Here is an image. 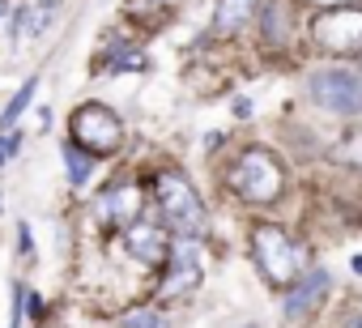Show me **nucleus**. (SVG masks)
<instances>
[{
    "label": "nucleus",
    "mask_w": 362,
    "mask_h": 328,
    "mask_svg": "<svg viewBox=\"0 0 362 328\" xmlns=\"http://www.w3.org/2000/svg\"><path fill=\"white\" fill-rule=\"evenodd\" d=\"M230 188H235L243 201H252V205H269V201L281 197L286 171H281V162H277L269 149L252 145V149L239 153V162L230 167Z\"/></svg>",
    "instance_id": "nucleus-1"
},
{
    "label": "nucleus",
    "mask_w": 362,
    "mask_h": 328,
    "mask_svg": "<svg viewBox=\"0 0 362 328\" xmlns=\"http://www.w3.org/2000/svg\"><path fill=\"white\" fill-rule=\"evenodd\" d=\"M128 252L141 260V264H162L166 256H170V239H166V230L162 226H153V222H132L128 226Z\"/></svg>",
    "instance_id": "nucleus-8"
},
{
    "label": "nucleus",
    "mask_w": 362,
    "mask_h": 328,
    "mask_svg": "<svg viewBox=\"0 0 362 328\" xmlns=\"http://www.w3.org/2000/svg\"><path fill=\"white\" fill-rule=\"evenodd\" d=\"M141 213V192L132 184H115L98 197V218L103 222H136Z\"/></svg>",
    "instance_id": "nucleus-10"
},
{
    "label": "nucleus",
    "mask_w": 362,
    "mask_h": 328,
    "mask_svg": "<svg viewBox=\"0 0 362 328\" xmlns=\"http://www.w3.org/2000/svg\"><path fill=\"white\" fill-rule=\"evenodd\" d=\"M256 9V0H222V9H218V30H239Z\"/></svg>",
    "instance_id": "nucleus-11"
},
{
    "label": "nucleus",
    "mask_w": 362,
    "mask_h": 328,
    "mask_svg": "<svg viewBox=\"0 0 362 328\" xmlns=\"http://www.w3.org/2000/svg\"><path fill=\"white\" fill-rule=\"evenodd\" d=\"M35 90H39V77H30V81H26V86H22V90H18L13 98H9V107H5V111H0V128H13V124L22 119V111L30 107V98H35Z\"/></svg>",
    "instance_id": "nucleus-12"
},
{
    "label": "nucleus",
    "mask_w": 362,
    "mask_h": 328,
    "mask_svg": "<svg viewBox=\"0 0 362 328\" xmlns=\"http://www.w3.org/2000/svg\"><path fill=\"white\" fill-rule=\"evenodd\" d=\"M252 252H256V264L264 273V281L273 286H294L298 281V269H303V256L298 247L290 243V235L281 226H256L252 230Z\"/></svg>",
    "instance_id": "nucleus-3"
},
{
    "label": "nucleus",
    "mask_w": 362,
    "mask_h": 328,
    "mask_svg": "<svg viewBox=\"0 0 362 328\" xmlns=\"http://www.w3.org/2000/svg\"><path fill=\"white\" fill-rule=\"evenodd\" d=\"M64 167H69V180H73L77 188L90 180V158H86L77 145H64Z\"/></svg>",
    "instance_id": "nucleus-14"
},
{
    "label": "nucleus",
    "mask_w": 362,
    "mask_h": 328,
    "mask_svg": "<svg viewBox=\"0 0 362 328\" xmlns=\"http://www.w3.org/2000/svg\"><path fill=\"white\" fill-rule=\"evenodd\" d=\"M311 39L324 47V52H341V56H354L362 52V9H320L311 18Z\"/></svg>",
    "instance_id": "nucleus-6"
},
{
    "label": "nucleus",
    "mask_w": 362,
    "mask_h": 328,
    "mask_svg": "<svg viewBox=\"0 0 362 328\" xmlns=\"http://www.w3.org/2000/svg\"><path fill=\"white\" fill-rule=\"evenodd\" d=\"M153 192H158V205H162V218H166L170 230H179L184 239H197L205 230V222H209L205 218V201L197 197V188L184 175H175V171L158 175Z\"/></svg>",
    "instance_id": "nucleus-2"
},
{
    "label": "nucleus",
    "mask_w": 362,
    "mask_h": 328,
    "mask_svg": "<svg viewBox=\"0 0 362 328\" xmlns=\"http://www.w3.org/2000/svg\"><path fill=\"white\" fill-rule=\"evenodd\" d=\"M52 18H56V5H52V0H47V5H39V9H26V18H22V30H18V35H22V39H26V35H39Z\"/></svg>",
    "instance_id": "nucleus-15"
},
{
    "label": "nucleus",
    "mask_w": 362,
    "mask_h": 328,
    "mask_svg": "<svg viewBox=\"0 0 362 328\" xmlns=\"http://www.w3.org/2000/svg\"><path fill=\"white\" fill-rule=\"evenodd\" d=\"M69 132H73V145L86 149V153H115L124 145V124L111 107L103 102H90L81 111H73L69 119Z\"/></svg>",
    "instance_id": "nucleus-4"
},
{
    "label": "nucleus",
    "mask_w": 362,
    "mask_h": 328,
    "mask_svg": "<svg viewBox=\"0 0 362 328\" xmlns=\"http://www.w3.org/2000/svg\"><path fill=\"white\" fill-rule=\"evenodd\" d=\"M235 115L247 119V115H252V102H247V98H235Z\"/></svg>",
    "instance_id": "nucleus-19"
},
{
    "label": "nucleus",
    "mask_w": 362,
    "mask_h": 328,
    "mask_svg": "<svg viewBox=\"0 0 362 328\" xmlns=\"http://www.w3.org/2000/svg\"><path fill=\"white\" fill-rule=\"evenodd\" d=\"M124 328H170V315H162L153 307H136L124 315Z\"/></svg>",
    "instance_id": "nucleus-13"
},
{
    "label": "nucleus",
    "mask_w": 362,
    "mask_h": 328,
    "mask_svg": "<svg viewBox=\"0 0 362 328\" xmlns=\"http://www.w3.org/2000/svg\"><path fill=\"white\" fill-rule=\"evenodd\" d=\"M311 98L328 115H358L362 111V77L349 69H320L311 77Z\"/></svg>",
    "instance_id": "nucleus-5"
},
{
    "label": "nucleus",
    "mask_w": 362,
    "mask_h": 328,
    "mask_svg": "<svg viewBox=\"0 0 362 328\" xmlns=\"http://www.w3.org/2000/svg\"><path fill=\"white\" fill-rule=\"evenodd\" d=\"M162 5H170V0H162Z\"/></svg>",
    "instance_id": "nucleus-20"
},
{
    "label": "nucleus",
    "mask_w": 362,
    "mask_h": 328,
    "mask_svg": "<svg viewBox=\"0 0 362 328\" xmlns=\"http://www.w3.org/2000/svg\"><path fill=\"white\" fill-rule=\"evenodd\" d=\"M197 281H201V256H197L192 243H179L170 252V264H166V277H162V294L179 298V294H188Z\"/></svg>",
    "instance_id": "nucleus-7"
},
{
    "label": "nucleus",
    "mask_w": 362,
    "mask_h": 328,
    "mask_svg": "<svg viewBox=\"0 0 362 328\" xmlns=\"http://www.w3.org/2000/svg\"><path fill=\"white\" fill-rule=\"evenodd\" d=\"M18 145H22V136H0V167H5L9 153H18Z\"/></svg>",
    "instance_id": "nucleus-17"
},
{
    "label": "nucleus",
    "mask_w": 362,
    "mask_h": 328,
    "mask_svg": "<svg viewBox=\"0 0 362 328\" xmlns=\"http://www.w3.org/2000/svg\"><path fill=\"white\" fill-rule=\"evenodd\" d=\"M341 158H345V162H362V132L345 141V149H341Z\"/></svg>",
    "instance_id": "nucleus-16"
},
{
    "label": "nucleus",
    "mask_w": 362,
    "mask_h": 328,
    "mask_svg": "<svg viewBox=\"0 0 362 328\" xmlns=\"http://www.w3.org/2000/svg\"><path fill=\"white\" fill-rule=\"evenodd\" d=\"M332 290V277L324 273V269H315L307 281H298L294 290H290V298H286V315L290 320H303V315H311L320 303H324V294Z\"/></svg>",
    "instance_id": "nucleus-9"
},
{
    "label": "nucleus",
    "mask_w": 362,
    "mask_h": 328,
    "mask_svg": "<svg viewBox=\"0 0 362 328\" xmlns=\"http://www.w3.org/2000/svg\"><path fill=\"white\" fill-rule=\"evenodd\" d=\"M315 9H341V5H358V0H307Z\"/></svg>",
    "instance_id": "nucleus-18"
}]
</instances>
